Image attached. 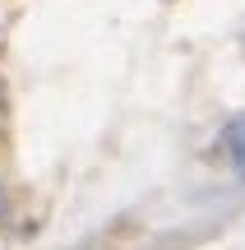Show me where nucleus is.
<instances>
[{
    "label": "nucleus",
    "mask_w": 245,
    "mask_h": 250,
    "mask_svg": "<svg viewBox=\"0 0 245 250\" xmlns=\"http://www.w3.org/2000/svg\"><path fill=\"white\" fill-rule=\"evenodd\" d=\"M0 121H5V102H0Z\"/></svg>",
    "instance_id": "f03ea898"
},
{
    "label": "nucleus",
    "mask_w": 245,
    "mask_h": 250,
    "mask_svg": "<svg viewBox=\"0 0 245 250\" xmlns=\"http://www.w3.org/2000/svg\"><path fill=\"white\" fill-rule=\"evenodd\" d=\"M227 153H231V162L245 171V116L227 125Z\"/></svg>",
    "instance_id": "f257e3e1"
}]
</instances>
